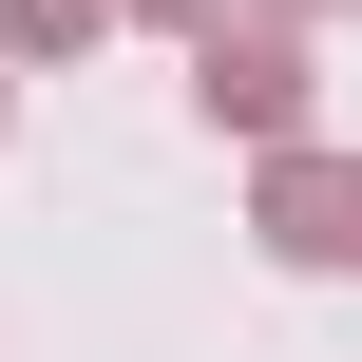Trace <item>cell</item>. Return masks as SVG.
<instances>
[{"label":"cell","mask_w":362,"mask_h":362,"mask_svg":"<svg viewBox=\"0 0 362 362\" xmlns=\"http://www.w3.org/2000/svg\"><path fill=\"white\" fill-rule=\"evenodd\" d=\"M191 115H210V134H248V172H267V153H305V19H248V0H229V19L191 38Z\"/></svg>","instance_id":"1"},{"label":"cell","mask_w":362,"mask_h":362,"mask_svg":"<svg viewBox=\"0 0 362 362\" xmlns=\"http://www.w3.org/2000/svg\"><path fill=\"white\" fill-rule=\"evenodd\" d=\"M248 229H267V267H362V153H267Z\"/></svg>","instance_id":"2"},{"label":"cell","mask_w":362,"mask_h":362,"mask_svg":"<svg viewBox=\"0 0 362 362\" xmlns=\"http://www.w3.org/2000/svg\"><path fill=\"white\" fill-rule=\"evenodd\" d=\"M115 38V0H0V57L19 76H57V57H95Z\"/></svg>","instance_id":"3"},{"label":"cell","mask_w":362,"mask_h":362,"mask_svg":"<svg viewBox=\"0 0 362 362\" xmlns=\"http://www.w3.org/2000/svg\"><path fill=\"white\" fill-rule=\"evenodd\" d=\"M115 19H153V38H210V19H229V0H115Z\"/></svg>","instance_id":"4"},{"label":"cell","mask_w":362,"mask_h":362,"mask_svg":"<svg viewBox=\"0 0 362 362\" xmlns=\"http://www.w3.org/2000/svg\"><path fill=\"white\" fill-rule=\"evenodd\" d=\"M248 19H362V0H248Z\"/></svg>","instance_id":"5"},{"label":"cell","mask_w":362,"mask_h":362,"mask_svg":"<svg viewBox=\"0 0 362 362\" xmlns=\"http://www.w3.org/2000/svg\"><path fill=\"white\" fill-rule=\"evenodd\" d=\"M0 134H19V57H0Z\"/></svg>","instance_id":"6"}]
</instances>
